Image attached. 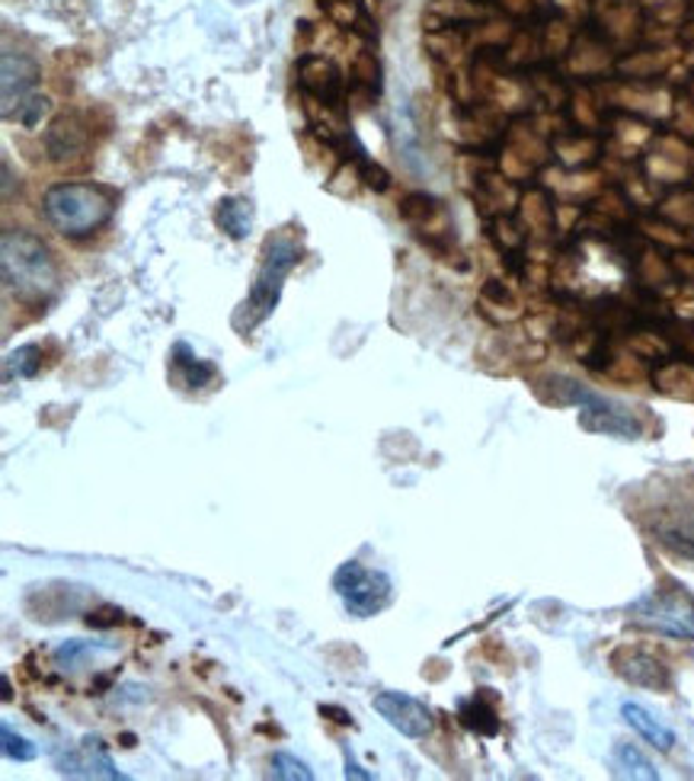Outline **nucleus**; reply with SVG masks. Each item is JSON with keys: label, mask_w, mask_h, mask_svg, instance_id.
Wrapping results in <instances>:
<instances>
[{"label": "nucleus", "mask_w": 694, "mask_h": 781, "mask_svg": "<svg viewBox=\"0 0 694 781\" xmlns=\"http://www.w3.org/2000/svg\"><path fill=\"white\" fill-rule=\"evenodd\" d=\"M39 356H42V350L35 346V343H27V346H17L13 353H7V360H3V378L7 382H13V378H32L35 372H39Z\"/></svg>", "instance_id": "17"}, {"label": "nucleus", "mask_w": 694, "mask_h": 781, "mask_svg": "<svg viewBox=\"0 0 694 781\" xmlns=\"http://www.w3.org/2000/svg\"><path fill=\"white\" fill-rule=\"evenodd\" d=\"M621 718L628 721V727L634 730L637 737H643L650 747H656V750L669 752L672 747H675V730L672 727H665L653 711H646L643 705H637V701H624L621 705Z\"/></svg>", "instance_id": "10"}, {"label": "nucleus", "mask_w": 694, "mask_h": 781, "mask_svg": "<svg viewBox=\"0 0 694 781\" xmlns=\"http://www.w3.org/2000/svg\"><path fill=\"white\" fill-rule=\"evenodd\" d=\"M564 400L579 404V426L589 433H602V436H621V439H637L640 436V420L631 407L602 397L596 390L579 388L576 382H564Z\"/></svg>", "instance_id": "5"}, {"label": "nucleus", "mask_w": 694, "mask_h": 781, "mask_svg": "<svg viewBox=\"0 0 694 781\" xmlns=\"http://www.w3.org/2000/svg\"><path fill=\"white\" fill-rule=\"evenodd\" d=\"M49 148L55 157H71L84 148V128L77 125V119L64 116L52 128H49Z\"/></svg>", "instance_id": "15"}, {"label": "nucleus", "mask_w": 694, "mask_h": 781, "mask_svg": "<svg viewBox=\"0 0 694 781\" xmlns=\"http://www.w3.org/2000/svg\"><path fill=\"white\" fill-rule=\"evenodd\" d=\"M177 362L186 368V382H189V385H196V388H199V385H206L209 378H214V365L202 362L199 356H192L186 343L177 346Z\"/></svg>", "instance_id": "20"}, {"label": "nucleus", "mask_w": 694, "mask_h": 781, "mask_svg": "<svg viewBox=\"0 0 694 781\" xmlns=\"http://www.w3.org/2000/svg\"><path fill=\"white\" fill-rule=\"evenodd\" d=\"M103 650H113V647L109 644H93V641H64L55 650V660H59V666H81L84 657L103 654Z\"/></svg>", "instance_id": "19"}, {"label": "nucleus", "mask_w": 694, "mask_h": 781, "mask_svg": "<svg viewBox=\"0 0 694 781\" xmlns=\"http://www.w3.org/2000/svg\"><path fill=\"white\" fill-rule=\"evenodd\" d=\"M628 618L646 632L675 641H694V602L682 593H646L628 608Z\"/></svg>", "instance_id": "4"}, {"label": "nucleus", "mask_w": 694, "mask_h": 781, "mask_svg": "<svg viewBox=\"0 0 694 781\" xmlns=\"http://www.w3.org/2000/svg\"><path fill=\"white\" fill-rule=\"evenodd\" d=\"M333 590L339 593L343 605L349 608V615L368 618L378 615L388 602H391V580L388 573L368 571L359 561H346L336 576H333Z\"/></svg>", "instance_id": "6"}, {"label": "nucleus", "mask_w": 694, "mask_h": 781, "mask_svg": "<svg viewBox=\"0 0 694 781\" xmlns=\"http://www.w3.org/2000/svg\"><path fill=\"white\" fill-rule=\"evenodd\" d=\"M0 740H3V756H7V759H17V762H32V759H35V747H32L23 733H17L10 723H3Z\"/></svg>", "instance_id": "21"}, {"label": "nucleus", "mask_w": 694, "mask_h": 781, "mask_svg": "<svg viewBox=\"0 0 694 781\" xmlns=\"http://www.w3.org/2000/svg\"><path fill=\"white\" fill-rule=\"evenodd\" d=\"M302 260V250L298 243L292 241L288 235H278L266 243V253H263V267H260V275L250 289V299L243 301L241 314H246V331L256 327L263 317H270V311L275 308V301L282 295V282L285 275L295 270V263Z\"/></svg>", "instance_id": "3"}, {"label": "nucleus", "mask_w": 694, "mask_h": 781, "mask_svg": "<svg viewBox=\"0 0 694 781\" xmlns=\"http://www.w3.org/2000/svg\"><path fill=\"white\" fill-rule=\"evenodd\" d=\"M0 686H3V701H10V698H13V695H10V679L3 676V679H0Z\"/></svg>", "instance_id": "25"}, {"label": "nucleus", "mask_w": 694, "mask_h": 781, "mask_svg": "<svg viewBox=\"0 0 694 781\" xmlns=\"http://www.w3.org/2000/svg\"><path fill=\"white\" fill-rule=\"evenodd\" d=\"M611 756H614V772H618L621 779H660L656 766H653L643 752L637 750L634 743H614V752H611Z\"/></svg>", "instance_id": "13"}, {"label": "nucleus", "mask_w": 694, "mask_h": 781, "mask_svg": "<svg viewBox=\"0 0 694 781\" xmlns=\"http://www.w3.org/2000/svg\"><path fill=\"white\" fill-rule=\"evenodd\" d=\"M39 81V64L35 59H30L27 52H13L7 49L3 52V77H0V87H3V116L10 119L17 113V106L32 96V87Z\"/></svg>", "instance_id": "9"}, {"label": "nucleus", "mask_w": 694, "mask_h": 781, "mask_svg": "<svg viewBox=\"0 0 694 781\" xmlns=\"http://www.w3.org/2000/svg\"><path fill=\"white\" fill-rule=\"evenodd\" d=\"M346 775H349V779H362V781L375 779L371 772H365L362 766H359V762L353 759V752H349V750H346Z\"/></svg>", "instance_id": "23"}, {"label": "nucleus", "mask_w": 694, "mask_h": 781, "mask_svg": "<svg viewBox=\"0 0 694 781\" xmlns=\"http://www.w3.org/2000/svg\"><path fill=\"white\" fill-rule=\"evenodd\" d=\"M375 711L391 723L397 733L420 740L425 733H432V711L425 708L420 698L407 695V691H381L375 695Z\"/></svg>", "instance_id": "7"}, {"label": "nucleus", "mask_w": 694, "mask_h": 781, "mask_svg": "<svg viewBox=\"0 0 694 781\" xmlns=\"http://www.w3.org/2000/svg\"><path fill=\"white\" fill-rule=\"evenodd\" d=\"M218 225L221 231H228L234 241H241L250 235L253 215H250V202L246 199H221L218 202Z\"/></svg>", "instance_id": "14"}, {"label": "nucleus", "mask_w": 694, "mask_h": 781, "mask_svg": "<svg viewBox=\"0 0 694 781\" xmlns=\"http://www.w3.org/2000/svg\"><path fill=\"white\" fill-rule=\"evenodd\" d=\"M59 772L61 775H71V779H93V775L113 781L125 779L119 769L113 766V759H109V752L103 747V740H96V737H87L77 750L61 752Z\"/></svg>", "instance_id": "8"}, {"label": "nucleus", "mask_w": 694, "mask_h": 781, "mask_svg": "<svg viewBox=\"0 0 694 781\" xmlns=\"http://www.w3.org/2000/svg\"><path fill=\"white\" fill-rule=\"evenodd\" d=\"M653 539L660 541L665 551L694 561V519L688 516H663L653 525Z\"/></svg>", "instance_id": "12"}, {"label": "nucleus", "mask_w": 694, "mask_h": 781, "mask_svg": "<svg viewBox=\"0 0 694 781\" xmlns=\"http://www.w3.org/2000/svg\"><path fill=\"white\" fill-rule=\"evenodd\" d=\"M10 183H13V177H10V164L3 160V196H10Z\"/></svg>", "instance_id": "24"}, {"label": "nucleus", "mask_w": 694, "mask_h": 781, "mask_svg": "<svg viewBox=\"0 0 694 781\" xmlns=\"http://www.w3.org/2000/svg\"><path fill=\"white\" fill-rule=\"evenodd\" d=\"M461 723L481 737H496L500 733V718L490 705H483V698H471L461 705Z\"/></svg>", "instance_id": "16"}, {"label": "nucleus", "mask_w": 694, "mask_h": 781, "mask_svg": "<svg viewBox=\"0 0 694 781\" xmlns=\"http://www.w3.org/2000/svg\"><path fill=\"white\" fill-rule=\"evenodd\" d=\"M272 779L311 781L314 779V772L307 769V762H302L298 756H292V752H275V756H272Z\"/></svg>", "instance_id": "18"}, {"label": "nucleus", "mask_w": 694, "mask_h": 781, "mask_svg": "<svg viewBox=\"0 0 694 781\" xmlns=\"http://www.w3.org/2000/svg\"><path fill=\"white\" fill-rule=\"evenodd\" d=\"M42 209L61 235L84 238L99 231L113 218L116 196L106 186H93V183H59L45 192Z\"/></svg>", "instance_id": "2"}, {"label": "nucleus", "mask_w": 694, "mask_h": 781, "mask_svg": "<svg viewBox=\"0 0 694 781\" xmlns=\"http://www.w3.org/2000/svg\"><path fill=\"white\" fill-rule=\"evenodd\" d=\"M0 270H3V289L30 304L52 299L59 289V267L49 247L20 228H7L0 238Z\"/></svg>", "instance_id": "1"}, {"label": "nucleus", "mask_w": 694, "mask_h": 781, "mask_svg": "<svg viewBox=\"0 0 694 781\" xmlns=\"http://www.w3.org/2000/svg\"><path fill=\"white\" fill-rule=\"evenodd\" d=\"M45 113H49V100L32 93V96H27V100L17 106V113H13L10 119H17L20 125H27V128H35V125L42 122V116H45Z\"/></svg>", "instance_id": "22"}, {"label": "nucleus", "mask_w": 694, "mask_h": 781, "mask_svg": "<svg viewBox=\"0 0 694 781\" xmlns=\"http://www.w3.org/2000/svg\"><path fill=\"white\" fill-rule=\"evenodd\" d=\"M614 666L624 679H631L634 686H643V689H665L669 686V673L665 666L656 657L650 654H640V650H624L614 657Z\"/></svg>", "instance_id": "11"}]
</instances>
